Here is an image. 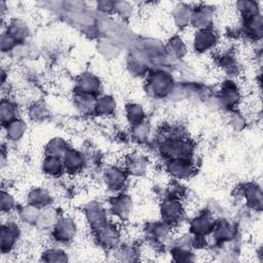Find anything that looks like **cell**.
<instances>
[{
	"mask_svg": "<svg viewBox=\"0 0 263 263\" xmlns=\"http://www.w3.org/2000/svg\"><path fill=\"white\" fill-rule=\"evenodd\" d=\"M174 88L173 77L163 71H157L149 75L147 80V91L155 97H165Z\"/></svg>",
	"mask_w": 263,
	"mask_h": 263,
	"instance_id": "1",
	"label": "cell"
},
{
	"mask_svg": "<svg viewBox=\"0 0 263 263\" xmlns=\"http://www.w3.org/2000/svg\"><path fill=\"white\" fill-rule=\"evenodd\" d=\"M160 213L163 221L168 225L181 222L184 215V209L178 197L170 196L164 198L160 205Z\"/></svg>",
	"mask_w": 263,
	"mask_h": 263,
	"instance_id": "2",
	"label": "cell"
},
{
	"mask_svg": "<svg viewBox=\"0 0 263 263\" xmlns=\"http://www.w3.org/2000/svg\"><path fill=\"white\" fill-rule=\"evenodd\" d=\"M98 242L105 248H114L119 240V232L115 225L106 222L102 226L95 229Z\"/></svg>",
	"mask_w": 263,
	"mask_h": 263,
	"instance_id": "3",
	"label": "cell"
},
{
	"mask_svg": "<svg viewBox=\"0 0 263 263\" xmlns=\"http://www.w3.org/2000/svg\"><path fill=\"white\" fill-rule=\"evenodd\" d=\"M217 41H218L217 33L210 27V28L198 30V32H196L193 39V46L196 51L204 52L211 49L212 47H214Z\"/></svg>",
	"mask_w": 263,
	"mask_h": 263,
	"instance_id": "4",
	"label": "cell"
},
{
	"mask_svg": "<svg viewBox=\"0 0 263 263\" xmlns=\"http://www.w3.org/2000/svg\"><path fill=\"white\" fill-rule=\"evenodd\" d=\"M166 170L170 175L177 179H185L190 177L194 173V165L190 161V159L176 158L171 159L167 163Z\"/></svg>",
	"mask_w": 263,
	"mask_h": 263,
	"instance_id": "5",
	"label": "cell"
},
{
	"mask_svg": "<svg viewBox=\"0 0 263 263\" xmlns=\"http://www.w3.org/2000/svg\"><path fill=\"white\" fill-rule=\"evenodd\" d=\"M20 235V229L13 222H7L1 227L0 245L2 252H9L15 245Z\"/></svg>",
	"mask_w": 263,
	"mask_h": 263,
	"instance_id": "6",
	"label": "cell"
},
{
	"mask_svg": "<svg viewBox=\"0 0 263 263\" xmlns=\"http://www.w3.org/2000/svg\"><path fill=\"white\" fill-rule=\"evenodd\" d=\"M215 226V221L211 214L202 213L196 216L190 223V230L195 234V236H204L213 231Z\"/></svg>",
	"mask_w": 263,
	"mask_h": 263,
	"instance_id": "7",
	"label": "cell"
},
{
	"mask_svg": "<svg viewBox=\"0 0 263 263\" xmlns=\"http://www.w3.org/2000/svg\"><path fill=\"white\" fill-rule=\"evenodd\" d=\"M76 227L74 222L69 218H62L59 219L55 224L53 225V236L59 241H69L75 235Z\"/></svg>",
	"mask_w": 263,
	"mask_h": 263,
	"instance_id": "8",
	"label": "cell"
},
{
	"mask_svg": "<svg viewBox=\"0 0 263 263\" xmlns=\"http://www.w3.org/2000/svg\"><path fill=\"white\" fill-rule=\"evenodd\" d=\"M104 180L110 190L118 191L124 187L126 183V175L123 170L117 166H111L105 172Z\"/></svg>",
	"mask_w": 263,
	"mask_h": 263,
	"instance_id": "9",
	"label": "cell"
},
{
	"mask_svg": "<svg viewBox=\"0 0 263 263\" xmlns=\"http://www.w3.org/2000/svg\"><path fill=\"white\" fill-rule=\"evenodd\" d=\"M239 89L232 81H226L218 95L220 103L225 107H233L239 102Z\"/></svg>",
	"mask_w": 263,
	"mask_h": 263,
	"instance_id": "10",
	"label": "cell"
},
{
	"mask_svg": "<svg viewBox=\"0 0 263 263\" xmlns=\"http://www.w3.org/2000/svg\"><path fill=\"white\" fill-rule=\"evenodd\" d=\"M76 89L78 93L95 96L100 89V80L92 74H82L77 80Z\"/></svg>",
	"mask_w": 263,
	"mask_h": 263,
	"instance_id": "11",
	"label": "cell"
},
{
	"mask_svg": "<svg viewBox=\"0 0 263 263\" xmlns=\"http://www.w3.org/2000/svg\"><path fill=\"white\" fill-rule=\"evenodd\" d=\"M85 216L93 230L108 222L105 210L98 202H91L87 205L85 210Z\"/></svg>",
	"mask_w": 263,
	"mask_h": 263,
	"instance_id": "12",
	"label": "cell"
},
{
	"mask_svg": "<svg viewBox=\"0 0 263 263\" xmlns=\"http://www.w3.org/2000/svg\"><path fill=\"white\" fill-rule=\"evenodd\" d=\"M64 168L69 174L79 173L84 164V159L82 154L73 149H68L63 156Z\"/></svg>",
	"mask_w": 263,
	"mask_h": 263,
	"instance_id": "13",
	"label": "cell"
},
{
	"mask_svg": "<svg viewBox=\"0 0 263 263\" xmlns=\"http://www.w3.org/2000/svg\"><path fill=\"white\" fill-rule=\"evenodd\" d=\"M132 209V200L127 195H118L110 200V210L113 215L120 219L128 217Z\"/></svg>",
	"mask_w": 263,
	"mask_h": 263,
	"instance_id": "14",
	"label": "cell"
},
{
	"mask_svg": "<svg viewBox=\"0 0 263 263\" xmlns=\"http://www.w3.org/2000/svg\"><path fill=\"white\" fill-rule=\"evenodd\" d=\"M213 18V9L208 6H200L193 10L191 23L199 30L210 28Z\"/></svg>",
	"mask_w": 263,
	"mask_h": 263,
	"instance_id": "15",
	"label": "cell"
},
{
	"mask_svg": "<svg viewBox=\"0 0 263 263\" xmlns=\"http://www.w3.org/2000/svg\"><path fill=\"white\" fill-rule=\"evenodd\" d=\"M50 202V194L43 188H34L28 194V203L39 210L48 206Z\"/></svg>",
	"mask_w": 263,
	"mask_h": 263,
	"instance_id": "16",
	"label": "cell"
},
{
	"mask_svg": "<svg viewBox=\"0 0 263 263\" xmlns=\"http://www.w3.org/2000/svg\"><path fill=\"white\" fill-rule=\"evenodd\" d=\"M245 33L253 39H259L263 32V20L258 13L245 18Z\"/></svg>",
	"mask_w": 263,
	"mask_h": 263,
	"instance_id": "17",
	"label": "cell"
},
{
	"mask_svg": "<svg viewBox=\"0 0 263 263\" xmlns=\"http://www.w3.org/2000/svg\"><path fill=\"white\" fill-rule=\"evenodd\" d=\"M243 196L249 206L255 210H261L262 208V192L260 187L254 184H249L243 189Z\"/></svg>",
	"mask_w": 263,
	"mask_h": 263,
	"instance_id": "18",
	"label": "cell"
},
{
	"mask_svg": "<svg viewBox=\"0 0 263 263\" xmlns=\"http://www.w3.org/2000/svg\"><path fill=\"white\" fill-rule=\"evenodd\" d=\"M64 170L63 161L60 157L46 155L42 162V171L49 177H59Z\"/></svg>",
	"mask_w": 263,
	"mask_h": 263,
	"instance_id": "19",
	"label": "cell"
},
{
	"mask_svg": "<svg viewBox=\"0 0 263 263\" xmlns=\"http://www.w3.org/2000/svg\"><path fill=\"white\" fill-rule=\"evenodd\" d=\"M16 106L15 104L8 100L2 99L0 104V120L3 125H7L9 122L15 119Z\"/></svg>",
	"mask_w": 263,
	"mask_h": 263,
	"instance_id": "20",
	"label": "cell"
},
{
	"mask_svg": "<svg viewBox=\"0 0 263 263\" xmlns=\"http://www.w3.org/2000/svg\"><path fill=\"white\" fill-rule=\"evenodd\" d=\"M146 161L142 156L139 155H130L127 157L125 161V170L128 174L132 175H142L146 171Z\"/></svg>",
	"mask_w": 263,
	"mask_h": 263,
	"instance_id": "21",
	"label": "cell"
},
{
	"mask_svg": "<svg viewBox=\"0 0 263 263\" xmlns=\"http://www.w3.org/2000/svg\"><path fill=\"white\" fill-rule=\"evenodd\" d=\"M7 33L16 41H23L29 34V29L27 25L20 21V20H13L9 26H7Z\"/></svg>",
	"mask_w": 263,
	"mask_h": 263,
	"instance_id": "22",
	"label": "cell"
},
{
	"mask_svg": "<svg viewBox=\"0 0 263 263\" xmlns=\"http://www.w3.org/2000/svg\"><path fill=\"white\" fill-rule=\"evenodd\" d=\"M214 236L218 240H228L231 239L235 233L234 227L227 221H220L219 223H215Z\"/></svg>",
	"mask_w": 263,
	"mask_h": 263,
	"instance_id": "23",
	"label": "cell"
},
{
	"mask_svg": "<svg viewBox=\"0 0 263 263\" xmlns=\"http://www.w3.org/2000/svg\"><path fill=\"white\" fill-rule=\"evenodd\" d=\"M5 128L7 139L11 141H17L24 136L26 132V124L21 119H14L5 125Z\"/></svg>",
	"mask_w": 263,
	"mask_h": 263,
	"instance_id": "24",
	"label": "cell"
},
{
	"mask_svg": "<svg viewBox=\"0 0 263 263\" xmlns=\"http://www.w3.org/2000/svg\"><path fill=\"white\" fill-rule=\"evenodd\" d=\"M68 145L67 142L62 139V138H55L52 139L46 146L45 150H46V155H50V156H55V157H63L65 155V153L68 150Z\"/></svg>",
	"mask_w": 263,
	"mask_h": 263,
	"instance_id": "25",
	"label": "cell"
},
{
	"mask_svg": "<svg viewBox=\"0 0 263 263\" xmlns=\"http://www.w3.org/2000/svg\"><path fill=\"white\" fill-rule=\"evenodd\" d=\"M170 226L171 225H168L164 221L149 224L148 230H147L148 235L157 241L161 239H165L170 233Z\"/></svg>",
	"mask_w": 263,
	"mask_h": 263,
	"instance_id": "26",
	"label": "cell"
},
{
	"mask_svg": "<svg viewBox=\"0 0 263 263\" xmlns=\"http://www.w3.org/2000/svg\"><path fill=\"white\" fill-rule=\"evenodd\" d=\"M115 107L116 103L113 98L109 96H104L97 100L95 112L99 115H110L114 112Z\"/></svg>",
	"mask_w": 263,
	"mask_h": 263,
	"instance_id": "27",
	"label": "cell"
},
{
	"mask_svg": "<svg viewBox=\"0 0 263 263\" xmlns=\"http://www.w3.org/2000/svg\"><path fill=\"white\" fill-rule=\"evenodd\" d=\"M192 13H193V10L189 6L184 4L178 5L174 11V17L177 25L181 27L187 26L189 23H191Z\"/></svg>",
	"mask_w": 263,
	"mask_h": 263,
	"instance_id": "28",
	"label": "cell"
},
{
	"mask_svg": "<svg viewBox=\"0 0 263 263\" xmlns=\"http://www.w3.org/2000/svg\"><path fill=\"white\" fill-rule=\"evenodd\" d=\"M126 117L128 122L134 126L139 123L144 122L145 113L141 105L139 104H129L126 106Z\"/></svg>",
	"mask_w": 263,
	"mask_h": 263,
	"instance_id": "29",
	"label": "cell"
},
{
	"mask_svg": "<svg viewBox=\"0 0 263 263\" xmlns=\"http://www.w3.org/2000/svg\"><path fill=\"white\" fill-rule=\"evenodd\" d=\"M75 102L77 107L84 113H89L95 111L97 100L91 95L78 93L75 97Z\"/></svg>",
	"mask_w": 263,
	"mask_h": 263,
	"instance_id": "30",
	"label": "cell"
},
{
	"mask_svg": "<svg viewBox=\"0 0 263 263\" xmlns=\"http://www.w3.org/2000/svg\"><path fill=\"white\" fill-rule=\"evenodd\" d=\"M29 115L33 120L41 121L48 117L49 110L47 109L46 105L42 102H36L32 104V106L29 108Z\"/></svg>",
	"mask_w": 263,
	"mask_h": 263,
	"instance_id": "31",
	"label": "cell"
},
{
	"mask_svg": "<svg viewBox=\"0 0 263 263\" xmlns=\"http://www.w3.org/2000/svg\"><path fill=\"white\" fill-rule=\"evenodd\" d=\"M167 51L173 57L181 58L186 51V46L182 39H180L179 37H174L172 40H170L167 44Z\"/></svg>",
	"mask_w": 263,
	"mask_h": 263,
	"instance_id": "32",
	"label": "cell"
},
{
	"mask_svg": "<svg viewBox=\"0 0 263 263\" xmlns=\"http://www.w3.org/2000/svg\"><path fill=\"white\" fill-rule=\"evenodd\" d=\"M237 8L245 18L259 13L258 4L253 1H239L237 2Z\"/></svg>",
	"mask_w": 263,
	"mask_h": 263,
	"instance_id": "33",
	"label": "cell"
},
{
	"mask_svg": "<svg viewBox=\"0 0 263 263\" xmlns=\"http://www.w3.org/2000/svg\"><path fill=\"white\" fill-rule=\"evenodd\" d=\"M45 261L49 262H65L67 261V255L62 250L49 249L44 253Z\"/></svg>",
	"mask_w": 263,
	"mask_h": 263,
	"instance_id": "34",
	"label": "cell"
},
{
	"mask_svg": "<svg viewBox=\"0 0 263 263\" xmlns=\"http://www.w3.org/2000/svg\"><path fill=\"white\" fill-rule=\"evenodd\" d=\"M149 136V128L147 124L144 122L139 123L137 125L133 126V137L139 141V142H144Z\"/></svg>",
	"mask_w": 263,
	"mask_h": 263,
	"instance_id": "35",
	"label": "cell"
},
{
	"mask_svg": "<svg viewBox=\"0 0 263 263\" xmlns=\"http://www.w3.org/2000/svg\"><path fill=\"white\" fill-rule=\"evenodd\" d=\"M14 198L11 194H9L8 192L2 190L1 193V211L2 213L4 212H9L10 210L13 209L14 206Z\"/></svg>",
	"mask_w": 263,
	"mask_h": 263,
	"instance_id": "36",
	"label": "cell"
},
{
	"mask_svg": "<svg viewBox=\"0 0 263 263\" xmlns=\"http://www.w3.org/2000/svg\"><path fill=\"white\" fill-rule=\"evenodd\" d=\"M15 44H16V41L7 32L2 33V35H1V48H2L3 51L10 50Z\"/></svg>",
	"mask_w": 263,
	"mask_h": 263,
	"instance_id": "37",
	"label": "cell"
},
{
	"mask_svg": "<svg viewBox=\"0 0 263 263\" xmlns=\"http://www.w3.org/2000/svg\"><path fill=\"white\" fill-rule=\"evenodd\" d=\"M128 68L130 70L132 73H134L135 75H143L147 68L146 65H144L141 61L139 60H133L129 64H128Z\"/></svg>",
	"mask_w": 263,
	"mask_h": 263,
	"instance_id": "38",
	"label": "cell"
},
{
	"mask_svg": "<svg viewBox=\"0 0 263 263\" xmlns=\"http://www.w3.org/2000/svg\"><path fill=\"white\" fill-rule=\"evenodd\" d=\"M230 123L235 128H240L245 123V119L241 116V114H239L237 112H232L231 115H230Z\"/></svg>",
	"mask_w": 263,
	"mask_h": 263,
	"instance_id": "39",
	"label": "cell"
},
{
	"mask_svg": "<svg viewBox=\"0 0 263 263\" xmlns=\"http://www.w3.org/2000/svg\"><path fill=\"white\" fill-rule=\"evenodd\" d=\"M98 8L102 11H111V10L115 9V2H111V1L99 2Z\"/></svg>",
	"mask_w": 263,
	"mask_h": 263,
	"instance_id": "40",
	"label": "cell"
}]
</instances>
